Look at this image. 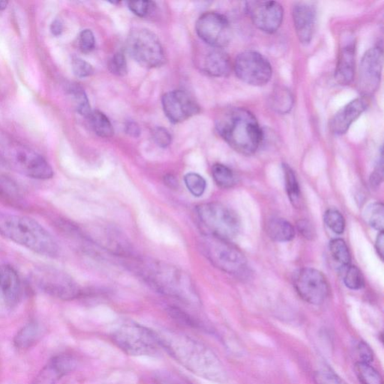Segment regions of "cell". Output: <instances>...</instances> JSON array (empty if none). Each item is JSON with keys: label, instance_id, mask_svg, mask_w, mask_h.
<instances>
[{"label": "cell", "instance_id": "obj_1", "mask_svg": "<svg viewBox=\"0 0 384 384\" xmlns=\"http://www.w3.org/2000/svg\"><path fill=\"white\" fill-rule=\"evenodd\" d=\"M159 336L164 350L192 373L219 383H225L229 380L217 355L200 341L177 333Z\"/></svg>", "mask_w": 384, "mask_h": 384}, {"label": "cell", "instance_id": "obj_2", "mask_svg": "<svg viewBox=\"0 0 384 384\" xmlns=\"http://www.w3.org/2000/svg\"><path fill=\"white\" fill-rule=\"evenodd\" d=\"M219 135L239 153L251 155L258 150L263 138L259 123L249 110L234 108L217 121Z\"/></svg>", "mask_w": 384, "mask_h": 384}, {"label": "cell", "instance_id": "obj_3", "mask_svg": "<svg viewBox=\"0 0 384 384\" xmlns=\"http://www.w3.org/2000/svg\"><path fill=\"white\" fill-rule=\"evenodd\" d=\"M0 235L46 257L54 258L59 254L52 235L30 217L0 212Z\"/></svg>", "mask_w": 384, "mask_h": 384}, {"label": "cell", "instance_id": "obj_4", "mask_svg": "<svg viewBox=\"0 0 384 384\" xmlns=\"http://www.w3.org/2000/svg\"><path fill=\"white\" fill-rule=\"evenodd\" d=\"M139 273L156 291L189 305H198L200 299L190 276L180 269L163 262H142Z\"/></svg>", "mask_w": 384, "mask_h": 384}, {"label": "cell", "instance_id": "obj_5", "mask_svg": "<svg viewBox=\"0 0 384 384\" xmlns=\"http://www.w3.org/2000/svg\"><path fill=\"white\" fill-rule=\"evenodd\" d=\"M112 340L128 355L154 357L164 350L157 333L135 322H125L112 333Z\"/></svg>", "mask_w": 384, "mask_h": 384}, {"label": "cell", "instance_id": "obj_6", "mask_svg": "<svg viewBox=\"0 0 384 384\" xmlns=\"http://www.w3.org/2000/svg\"><path fill=\"white\" fill-rule=\"evenodd\" d=\"M199 224L204 234L229 241L239 230V222L235 213L219 203H208L196 208Z\"/></svg>", "mask_w": 384, "mask_h": 384}, {"label": "cell", "instance_id": "obj_7", "mask_svg": "<svg viewBox=\"0 0 384 384\" xmlns=\"http://www.w3.org/2000/svg\"><path fill=\"white\" fill-rule=\"evenodd\" d=\"M4 157L8 165L17 172L30 178L48 180L53 170L42 156L32 149L11 143L4 150Z\"/></svg>", "mask_w": 384, "mask_h": 384}, {"label": "cell", "instance_id": "obj_8", "mask_svg": "<svg viewBox=\"0 0 384 384\" xmlns=\"http://www.w3.org/2000/svg\"><path fill=\"white\" fill-rule=\"evenodd\" d=\"M202 250L207 259L222 271L239 275L247 267L244 255L229 241L205 235Z\"/></svg>", "mask_w": 384, "mask_h": 384}, {"label": "cell", "instance_id": "obj_9", "mask_svg": "<svg viewBox=\"0 0 384 384\" xmlns=\"http://www.w3.org/2000/svg\"><path fill=\"white\" fill-rule=\"evenodd\" d=\"M127 50L141 66L153 68L165 63V51L159 38L147 29L132 31L127 40Z\"/></svg>", "mask_w": 384, "mask_h": 384}, {"label": "cell", "instance_id": "obj_10", "mask_svg": "<svg viewBox=\"0 0 384 384\" xmlns=\"http://www.w3.org/2000/svg\"><path fill=\"white\" fill-rule=\"evenodd\" d=\"M33 281L41 291L60 300L73 301L82 294L76 281L59 269H38L34 274Z\"/></svg>", "mask_w": 384, "mask_h": 384}, {"label": "cell", "instance_id": "obj_11", "mask_svg": "<svg viewBox=\"0 0 384 384\" xmlns=\"http://www.w3.org/2000/svg\"><path fill=\"white\" fill-rule=\"evenodd\" d=\"M234 71L241 81L255 87L266 85L273 75L271 64L262 54L254 51H247L238 55Z\"/></svg>", "mask_w": 384, "mask_h": 384}, {"label": "cell", "instance_id": "obj_12", "mask_svg": "<svg viewBox=\"0 0 384 384\" xmlns=\"http://www.w3.org/2000/svg\"><path fill=\"white\" fill-rule=\"evenodd\" d=\"M294 286L303 300L311 305L323 304L330 294V286L318 270L303 268L295 274Z\"/></svg>", "mask_w": 384, "mask_h": 384}, {"label": "cell", "instance_id": "obj_13", "mask_svg": "<svg viewBox=\"0 0 384 384\" xmlns=\"http://www.w3.org/2000/svg\"><path fill=\"white\" fill-rule=\"evenodd\" d=\"M195 29L202 41L213 48L222 49L232 37L231 24L222 14L209 11L198 19Z\"/></svg>", "mask_w": 384, "mask_h": 384}, {"label": "cell", "instance_id": "obj_14", "mask_svg": "<svg viewBox=\"0 0 384 384\" xmlns=\"http://www.w3.org/2000/svg\"><path fill=\"white\" fill-rule=\"evenodd\" d=\"M246 9L254 25L266 33H276L281 25L284 10L274 1H249Z\"/></svg>", "mask_w": 384, "mask_h": 384}, {"label": "cell", "instance_id": "obj_15", "mask_svg": "<svg viewBox=\"0 0 384 384\" xmlns=\"http://www.w3.org/2000/svg\"><path fill=\"white\" fill-rule=\"evenodd\" d=\"M383 69V49L376 46L363 56L360 67L359 87L363 95H372L378 89Z\"/></svg>", "mask_w": 384, "mask_h": 384}, {"label": "cell", "instance_id": "obj_16", "mask_svg": "<svg viewBox=\"0 0 384 384\" xmlns=\"http://www.w3.org/2000/svg\"><path fill=\"white\" fill-rule=\"evenodd\" d=\"M164 112L173 123L187 120L200 112L194 99L187 92L174 90L165 93L162 98Z\"/></svg>", "mask_w": 384, "mask_h": 384}, {"label": "cell", "instance_id": "obj_17", "mask_svg": "<svg viewBox=\"0 0 384 384\" xmlns=\"http://www.w3.org/2000/svg\"><path fill=\"white\" fill-rule=\"evenodd\" d=\"M77 365V360L73 355H56L42 368L32 384H58L63 378L73 373Z\"/></svg>", "mask_w": 384, "mask_h": 384}, {"label": "cell", "instance_id": "obj_18", "mask_svg": "<svg viewBox=\"0 0 384 384\" xmlns=\"http://www.w3.org/2000/svg\"><path fill=\"white\" fill-rule=\"evenodd\" d=\"M295 30L302 44L310 43L316 25V9L310 3H296L292 11Z\"/></svg>", "mask_w": 384, "mask_h": 384}, {"label": "cell", "instance_id": "obj_19", "mask_svg": "<svg viewBox=\"0 0 384 384\" xmlns=\"http://www.w3.org/2000/svg\"><path fill=\"white\" fill-rule=\"evenodd\" d=\"M22 296L20 277L9 265L0 266V298L9 308L16 306Z\"/></svg>", "mask_w": 384, "mask_h": 384}, {"label": "cell", "instance_id": "obj_20", "mask_svg": "<svg viewBox=\"0 0 384 384\" xmlns=\"http://www.w3.org/2000/svg\"><path fill=\"white\" fill-rule=\"evenodd\" d=\"M366 108L365 99L358 98L341 108L331 123L333 133L338 135L346 133L350 126L362 115Z\"/></svg>", "mask_w": 384, "mask_h": 384}, {"label": "cell", "instance_id": "obj_21", "mask_svg": "<svg viewBox=\"0 0 384 384\" xmlns=\"http://www.w3.org/2000/svg\"><path fill=\"white\" fill-rule=\"evenodd\" d=\"M355 44L350 41L341 48L336 65L335 79L340 85H349L355 72Z\"/></svg>", "mask_w": 384, "mask_h": 384}, {"label": "cell", "instance_id": "obj_22", "mask_svg": "<svg viewBox=\"0 0 384 384\" xmlns=\"http://www.w3.org/2000/svg\"><path fill=\"white\" fill-rule=\"evenodd\" d=\"M202 67L204 72L212 77H226L231 73L232 63L224 51L213 48L204 56Z\"/></svg>", "mask_w": 384, "mask_h": 384}, {"label": "cell", "instance_id": "obj_23", "mask_svg": "<svg viewBox=\"0 0 384 384\" xmlns=\"http://www.w3.org/2000/svg\"><path fill=\"white\" fill-rule=\"evenodd\" d=\"M43 335V327L36 321H31L24 325L14 338V346L21 350L31 348Z\"/></svg>", "mask_w": 384, "mask_h": 384}, {"label": "cell", "instance_id": "obj_24", "mask_svg": "<svg viewBox=\"0 0 384 384\" xmlns=\"http://www.w3.org/2000/svg\"><path fill=\"white\" fill-rule=\"evenodd\" d=\"M24 196L18 183L6 175H0V202L13 207L24 205Z\"/></svg>", "mask_w": 384, "mask_h": 384}, {"label": "cell", "instance_id": "obj_25", "mask_svg": "<svg viewBox=\"0 0 384 384\" xmlns=\"http://www.w3.org/2000/svg\"><path fill=\"white\" fill-rule=\"evenodd\" d=\"M266 232L270 238L276 242H289L295 236L293 225L281 218L269 219L266 224Z\"/></svg>", "mask_w": 384, "mask_h": 384}, {"label": "cell", "instance_id": "obj_26", "mask_svg": "<svg viewBox=\"0 0 384 384\" xmlns=\"http://www.w3.org/2000/svg\"><path fill=\"white\" fill-rule=\"evenodd\" d=\"M88 119L95 133L104 138L111 137L115 134L113 125L105 115L99 110H92Z\"/></svg>", "mask_w": 384, "mask_h": 384}, {"label": "cell", "instance_id": "obj_27", "mask_svg": "<svg viewBox=\"0 0 384 384\" xmlns=\"http://www.w3.org/2000/svg\"><path fill=\"white\" fill-rule=\"evenodd\" d=\"M68 93L72 97L78 113L83 117L88 118L92 112L86 93L78 84H72L68 88Z\"/></svg>", "mask_w": 384, "mask_h": 384}, {"label": "cell", "instance_id": "obj_28", "mask_svg": "<svg viewBox=\"0 0 384 384\" xmlns=\"http://www.w3.org/2000/svg\"><path fill=\"white\" fill-rule=\"evenodd\" d=\"M355 373L363 384H383L382 376L370 363L360 361L356 363Z\"/></svg>", "mask_w": 384, "mask_h": 384}, {"label": "cell", "instance_id": "obj_29", "mask_svg": "<svg viewBox=\"0 0 384 384\" xmlns=\"http://www.w3.org/2000/svg\"><path fill=\"white\" fill-rule=\"evenodd\" d=\"M213 180L220 188L230 189L234 186L235 176L232 170L222 164H216L212 168Z\"/></svg>", "mask_w": 384, "mask_h": 384}, {"label": "cell", "instance_id": "obj_30", "mask_svg": "<svg viewBox=\"0 0 384 384\" xmlns=\"http://www.w3.org/2000/svg\"><path fill=\"white\" fill-rule=\"evenodd\" d=\"M283 170L288 195L294 206L298 207L301 201V190L295 173L288 165H283Z\"/></svg>", "mask_w": 384, "mask_h": 384}, {"label": "cell", "instance_id": "obj_31", "mask_svg": "<svg viewBox=\"0 0 384 384\" xmlns=\"http://www.w3.org/2000/svg\"><path fill=\"white\" fill-rule=\"evenodd\" d=\"M330 251L333 259L341 267L345 268L351 265V254L343 239H333L330 243Z\"/></svg>", "mask_w": 384, "mask_h": 384}, {"label": "cell", "instance_id": "obj_32", "mask_svg": "<svg viewBox=\"0 0 384 384\" xmlns=\"http://www.w3.org/2000/svg\"><path fill=\"white\" fill-rule=\"evenodd\" d=\"M365 219L374 229L382 232L384 227V208L381 203H375L368 207L365 212Z\"/></svg>", "mask_w": 384, "mask_h": 384}, {"label": "cell", "instance_id": "obj_33", "mask_svg": "<svg viewBox=\"0 0 384 384\" xmlns=\"http://www.w3.org/2000/svg\"><path fill=\"white\" fill-rule=\"evenodd\" d=\"M343 280L348 289L360 290L364 286V278L357 266L349 265L343 268Z\"/></svg>", "mask_w": 384, "mask_h": 384}, {"label": "cell", "instance_id": "obj_34", "mask_svg": "<svg viewBox=\"0 0 384 384\" xmlns=\"http://www.w3.org/2000/svg\"><path fill=\"white\" fill-rule=\"evenodd\" d=\"M323 220L327 227L337 234H343L346 229V220L341 213L336 209L326 210Z\"/></svg>", "mask_w": 384, "mask_h": 384}, {"label": "cell", "instance_id": "obj_35", "mask_svg": "<svg viewBox=\"0 0 384 384\" xmlns=\"http://www.w3.org/2000/svg\"><path fill=\"white\" fill-rule=\"evenodd\" d=\"M316 384H347L333 370L327 365L319 368L314 374Z\"/></svg>", "mask_w": 384, "mask_h": 384}, {"label": "cell", "instance_id": "obj_36", "mask_svg": "<svg viewBox=\"0 0 384 384\" xmlns=\"http://www.w3.org/2000/svg\"><path fill=\"white\" fill-rule=\"evenodd\" d=\"M184 181L188 190L194 197H201L205 192L207 182L200 175L190 173L185 176Z\"/></svg>", "mask_w": 384, "mask_h": 384}, {"label": "cell", "instance_id": "obj_37", "mask_svg": "<svg viewBox=\"0 0 384 384\" xmlns=\"http://www.w3.org/2000/svg\"><path fill=\"white\" fill-rule=\"evenodd\" d=\"M168 314L178 323L185 326L191 327V328L194 329H203V326L200 323L187 314V312L177 307L169 308Z\"/></svg>", "mask_w": 384, "mask_h": 384}, {"label": "cell", "instance_id": "obj_38", "mask_svg": "<svg viewBox=\"0 0 384 384\" xmlns=\"http://www.w3.org/2000/svg\"><path fill=\"white\" fill-rule=\"evenodd\" d=\"M273 104L276 110L288 113L293 104L292 96L287 90H279L274 95Z\"/></svg>", "mask_w": 384, "mask_h": 384}, {"label": "cell", "instance_id": "obj_39", "mask_svg": "<svg viewBox=\"0 0 384 384\" xmlns=\"http://www.w3.org/2000/svg\"><path fill=\"white\" fill-rule=\"evenodd\" d=\"M110 73L117 76H125L127 74V62L123 53L118 52L110 59L108 65Z\"/></svg>", "mask_w": 384, "mask_h": 384}, {"label": "cell", "instance_id": "obj_40", "mask_svg": "<svg viewBox=\"0 0 384 384\" xmlns=\"http://www.w3.org/2000/svg\"><path fill=\"white\" fill-rule=\"evenodd\" d=\"M130 9L140 18L148 17L155 8V5L151 1H131L128 3Z\"/></svg>", "mask_w": 384, "mask_h": 384}, {"label": "cell", "instance_id": "obj_41", "mask_svg": "<svg viewBox=\"0 0 384 384\" xmlns=\"http://www.w3.org/2000/svg\"><path fill=\"white\" fill-rule=\"evenodd\" d=\"M72 66L73 73L78 78H88L94 73V68L92 65L81 58H74Z\"/></svg>", "mask_w": 384, "mask_h": 384}, {"label": "cell", "instance_id": "obj_42", "mask_svg": "<svg viewBox=\"0 0 384 384\" xmlns=\"http://www.w3.org/2000/svg\"><path fill=\"white\" fill-rule=\"evenodd\" d=\"M155 379L157 384H192L187 378L169 372H160L155 375Z\"/></svg>", "mask_w": 384, "mask_h": 384}, {"label": "cell", "instance_id": "obj_43", "mask_svg": "<svg viewBox=\"0 0 384 384\" xmlns=\"http://www.w3.org/2000/svg\"><path fill=\"white\" fill-rule=\"evenodd\" d=\"M79 48L84 53L92 52L95 47V38L90 30L83 31L79 36Z\"/></svg>", "mask_w": 384, "mask_h": 384}, {"label": "cell", "instance_id": "obj_44", "mask_svg": "<svg viewBox=\"0 0 384 384\" xmlns=\"http://www.w3.org/2000/svg\"><path fill=\"white\" fill-rule=\"evenodd\" d=\"M152 137L155 144L160 147L165 148L172 144V135L164 128H155L152 132Z\"/></svg>", "mask_w": 384, "mask_h": 384}, {"label": "cell", "instance_id": "obj_45", "mask_svg": "<svg viewBox=\"0 0 384 384\" xmlns=\"http://www.w3.org/2000/svg\"><path fill=\"white\" fill-rule=\"evenodd\" d=\"M358 353L360 358V362L371 363L374 358V353L371 348L368 346L365 343L361 341L359 343L358 347Z\"/></svg>", "mask_w": 384, "mask_h": 384}, {"label": "cell", "instance_id": "obj_46", "mask_svg": "<svg viewBox=\"0 0 384 384\" xmlns=\"http://www.w3.org/2000/svg\"><path fill=\"white\" fill-rule=\"evenodd\" d=\"M297 229L305 238L312 239L315 236V230L313 229L311 224L306 220L299 222L297 223Z\"/></svg>", "mask_w": 384, "mask_h": 384}, {"label": "cell", "instance_id": "obj_47", "mask_svg": "<svg viewBox=\"0 0 384 384\" xmlns=\"http://www.w3.org/2000/svg\"><path fill=\"white\" fill-rule=\"evenodd\" d=\"M383 180V154L381 152L380 160L371 177V183L373 187H378Z\"/></svg>", "mask_w": 384, "mask_h": 384}, {"label": "cell", "instance_id": "obj_48", "mask_svg": "<svg viewBox=\"0 0 384 384\" xmlns=\"http://www.w3.org/2000/svg\"><path fill=\"white\" fill-rule=\"evenodd\" d=\"M125 132L132 137H137L140 134V129L136 123L129 122L125 125Z\"/></svg>", "mask_w": 384, "mask_h": 384}, {"label": "cell", "instance_id": "obj_49", "mask_svg": "<svg viewBox=\"0 0 384 384\" xmlns=\"http://www.w3.org/2000/svg\"><path fill=\"white\" fill-rule=\"evenodd\" d=\"M51 31L55 36H59L63 31V23L59 20H55L51 25Z\"/></svg>", "mask_w": 384, "mask_h": 384}, {"label": "cell", "instance_id": "obj_50", "mask_svg": "<svg viewBox=\"0 0 384 384\" xmlns=\"http://www.w3.org/2000/svg\"><path fill=\"white\" fill-rule=\"evenodd\" d=\"M376 250L379 254L380 259H383V251H384V235L383 232H380L376 239L375 244Z\"/></svg>", "mask_w": 384, "mask_h": 384}, {"label": "cell", "instance_id": "obj_51", "mask_svg": "<svg viewBox=\"0 0 384 384\" xmlns=\"http://www.w3.org/2000/svg\"><path fill=\"white\" fill-rule=\"evenodd\" d=\"M165 182L170 188L175 189L177 186V181L172 175H167L165 177Z\"/></svg>", "mask_w": 384, "mask_h": 384}, {"label": "cell", "instance_id": "obj_52", "mask_svg": "<svg viewBox=\"0 0 384 384\" xmlns=\"http://www.w3.org/2000/svg\"><path fill=\"white\" fill-rule=\"evenodd\" d=\"M9 3L6 1H0V11H4L7 8Z\"/></svg>", "mask_w": 384, "mask_h": 384}]
</instances>
